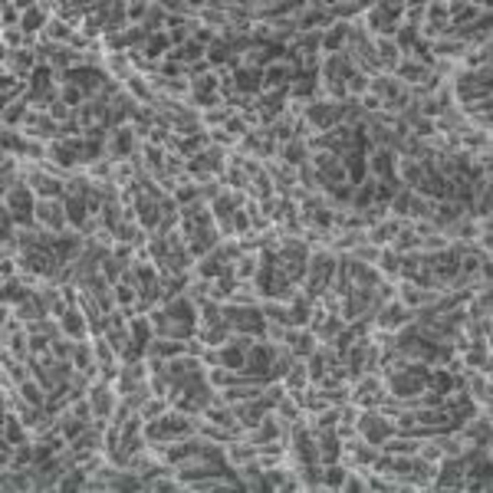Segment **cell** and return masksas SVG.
<instances>
[{"mask_svg": "<svg viewBox=\"0 0 493 493\" xmlns=\"http://www.w3.org/2000/svg\"><path fill=\"white\" fill-rule=\"evenodd\" d=\"M356 431L362 434V441H368L372 447H382L391 434H395V425H391L385 415H378V411H365V415H358Z\"/></svg>", "mask_w": 493, "mask_h": 493, "instance_id": "1", "label": "cell"}, {"mask_svg": "<svg viewBox=\"0 0 493 493\" xmlns=\"http://www.w3.org/2000/svg\"><path fill=\"white\" fill-rule=\"evenodd\" d=\"M303 119L313 125V132H332L336 125H342V105L329 103V99H316V103H309V109L303 112Z\"/></svg>", "mask_w": 493, "mask_h": 493, "instance_id": "2", "label": "cell"}, {"mask_svg": "<svg viewBox=\"0 0 493 493\" xmlns=\"http://www.w3.org/2000/svg\"><path fill=\"white\" fill-rule=\"evenodd\" d=\"M105 155L112 162H132L138 155V135H135V125H122L115 128L109 135V145H105Z\"/></svg>", "mask_w": 493, "mask_h": 493, "instance_id": "3", "label": "cell"}, {"mask_svg": "<svg viewBox=\"0 0 493 493\" xmlns=\"http://www.w3.org/2000/svg\"><path fill=\"white\" fill-rule=\"evenodd\" d=\"M33 214L50 234H66L69 217H66V207H63V197H40Z\"/></svg>", "mask_w": 493, "mask_h": 493, "instance_id": "4", "label": "cell"}, {"mask_svg": "<svg viewBox=\"0 0 493 493\" xmlns=\"http://www.w3.org/2000/svg\"><path fill=\"white\" fill-rule=\"evenodd\" d=\"M85 250V240L79 237V234H56V240H53V256H56V264L60 266H69V264H76L79 256H83Z\"/></svg>", "mask_w": 493, "mask_h": 493, "instance_id": "5", "label": "cell"}, {"mask_svg": "<svg viewBox=\"0 0 493 493\" xmlns=\"http://www.w3.org/2000/svg\"><path fill=\"white\" fill-rule=\"evenodd\" d=\"M89 395V401H93V421H105L109 425L112 411H115V391H112L109 382H99L93 385V388L85 391Z\"/></svg>", "mask_w": 493, "mask_h": 493, "instance_id": "6", "label": "cell"}, {"mask_svg": "<svg viewBox=\"0 0 493 493\" xmlns=\"http://www.w3.org/2000/svg\"><path fill=\"white\" fill-rule=\"evenodd\" d=\"M434 299H437V293H434V289H421V286H415V283H408V280L398 286V303L405 309H411V313L434 306Z\"/></svg>", "mask_w": 493, "mask_h": 493, "instance_id": "7", "label": "cell"}, {"mask_svg": "<svg viewBox=\"0 0 493 493\" xmlns=\"http://www.w3.org/2000/svg\"><path fill=\"white\" fill-rule=\"evenodd\" d=\"M36 201H40V197L33 194V187L30 185H14L7 194H4V207L14 211V214H33Z\"/></svg>", "mask_w": 493, "mask_h": 493, "instance_id": "8", "label": "cell"}, {"mask_svg": "<svg viewBox=\"0 0 493 493\" xmlns=\"http://www.w3.org/2000/svg\"><path fill=\"white\" fill-rule=\"evenodd\" d=\"M135 221H138V227L148 230V234H155V230H158V224H162V207H158V201H155V197L145 194V191L135 197Z\"/></svg>", "mask_w": 493, "mask_h": 493, "instance_id": "9", "label": "cell"}, {"mask_svg": "<svg viewBox=\"0 0 493 493\" xmlns=\"http://www.w3.org/2000/svg\"><path fill=\"white\" fill-rule=\"evenodd\" d=\"M395 165H398V155L391 148H372L368 152V178H395Z\"/></svg>", "mask_w": 493, "mask_h": 493, "instance_id": "10", "label": "cell"}, {"mask_svg": "<svg viewBox=\"0 0 493 493\" xmlns=\"http://www.w3.org/2000/svg\"><path fill=\"white\" fill-rule=\"evenodd\" d=\"M234 93L237 95H260L264 93V69L240 66L237 73H234Z\"/></svg>", "mask_w": 493, "mask_h": 493, "instance_id": "11", "label": "cell"}, {"mask_svg": "<svg viewBox=\"0 0 493 493\" xmlns=\"http://www.w3.org/2000/svg\"><path fill=\"white\" fill-rule=\"evenodd\" d=\"M26 185L33 187L36 197H63L66 194V181L53 178V175H46V171H30Z\"/></svg>", "mask_w": 493, "mask_h": 493, "instance_id": "12", "label": "cell"}, {"mask_svg": "<svg viewBox=\"0 0 493 493\" xmlns=\"http://www.w3.org/2000/svg\"><path fill=\"white\" fill-rule=\"evenodd\" d=\"M60 329H63V336H66V339H73V342H83L85 336H89V319H85V313H83V309L69 306V313L60 319Z\"/></svg>", "mask_w": 493, "mask_h": 493, "instance_id": "13", "label": "cell"}, {"mask_svg": "<svg viewBox=\"0 0 493 493\" xmlns=\"http://www.w3.org/2000/svg\"><path fill=\"white\" fill-rule=\"evenodd\" d=\"M313 296L306 293H296V296L289 299V323L293 329H309V319H313Z\"/></svg>", "mask_w": 493, "mask_h": 493, "instance_id": "14", "label": "cell"}, {"mask_svg": "<svg viewBox=\"0 0 493 493\" xmlns=\"http://www.w3.org/2000/svg\"><path fill=\"white\" fill-rule=\"evenodd\" d=\"M342 168H346V178H349V185L358 187L362 181L368 178V155L346 152V155H342Z\"/></svg>", "mask_w": 493, "mask_h": 493, "instance_id": "15", "label": "cell"}, {"mask_svg": "<svg viewBox=\"0 0 493 493\" xmlns=\"http://www.w3.org/2000/svg\"><path fill=\"white\" fill-rule=\"evenodd\" d=\"M349 30H352V24H342V20H336V24L326 30V33H323V53H326V56H332V53H346Z\"/></svg>", "mask_w": 493, "mask_h": 493, "instance_id": "16", "label": "cell"}, {"mask_svg": "<svg viewBox=\"0 0 493 493\" xmlns=\"http://www.w3.org/2000/svg\"><path fill=\"white\" fill-rule=\"evenodd\" d=\"M427 76H431V69H425L417 60H401L398 66H395V79H398L401 85H405V83H408V85H421Z\"/></svg>", "mask_w": 493, "mask_h": 493, "instance_id": "17", "label": "cell"}, {"mask_svg": "<svg viewBox=\"0 0 493 493\" xmlns=\"http://www.w3.org/2000/svg\"><path fill=\"white\" fill-rule=\"evenodd\" d=\"M128 336H132V342H135L138 349L148 352V346H152V339H155L152 319H148V316H132V319H128Z\"/></svg>", "mask_w": 493, "mask_h": 493, "instance_id": "18", "label": "cell"}, {"mask_svg": "<svg viewBox=\"0 0 493 493\" xmlns=\"http://www.w3.org/2000/svg\"><path fill=\"white\" fill-rule=\"evenodd\" d=\"M63 207H66V217L76 230H83L89 224V207H85L83 194H63Z\"/></svg>", "mask_w": 493, "mask_h": 493, "instance_id": "19", "label": "cell"}, {"mask_svg": "<svg viewBox=\"0 0 493 493\" xmlns=\"http://www.w3.org/2000/svg\"><path fill=\"white\" fill-rule=\"evenodd\" d=\"M185 352H187V342H181V339H162V336H155L152 346H148V356H158V358H165V362L185 356Z\"/></svg>", "mask_w": 493, "mask_h": 493, "instance_id": "20", "label": "cell"}, {"mask_svg": "<svg viewBox=\"0 0 493 493\" xmlns=\"http://www.w3.org/2000/svg\"><path fill=\"white\" fill-rule=\"evenodd\" d=\"M46 14H50V7H46V4H33V7L24 14V24H20V30H24L26 36L43 33V30H46V24H50V20H46Z\"/></svg>", "mask_w": 493, "mask_h": 493, "instance_id": "21", "label": "cell"}, {"mask_svg": "<svg viewBox=\"0 0 493 493\" xmlns=\"http://www.w3.org/2000/svg\"><path fill=\"white\" fill-rule=\"evenodd\" d=\"M280 158L283 165H289V168H299V165H306L309 162V148L303 138H293V142L280 145Z\"/></svg>", "mask_w": 493, "mask_h": 493, "instance_id": "22", "label": "cell"}, {"mask_svg": "<svg viewBox=\"0 0 493 493\" xmlns=\"http://www.w3.org/2000/svg\"><path fill=\"white\" fill-rule=\"evenodd\" d=\"M256 460V447L250 441H230L227 444V464H234V467H244V464H254Z\"/></svg>", "mask_w": 493, "mask_h": 493, "instance_id": "23", "label": "cell"}, {"mask_svg": "<svg viewBox=\"0 0 493 493\" xmlns=\"http://www.w3.org/2000/svg\"><path fill=\"white\" fill-rule=\"evenodd\" d=\"M283 385H286L289 395H303V391L309 388V375H306V362H303V358H296V365L286 372V382Z\"/></svg>", "mask_w": 493, "mask_h": 493, "instance_id": "24", "label": "cell"}, {"mask_svg": "<svg viewBox=\"0 0 493 493\" xmlns=\"http://www.w3.org/2000/svg\"><path fill=\"white\" fill-rule=\"evenodd\" d=\"M17 395L24 398V405H33V408H43V405H46V388H43L36 378H26L24 385H17Z\"/></svg>", "mask_w": 493, "mask_h": 493, "instance_id": "25", "label": "cell"}, {"mask_svg": "<svg viewBox=\"0 0 493 493\" xmlns=\"http://www.w3.org/2000/svg\"><path fill=\"white\" fill-rule=\"evenodd\" d=\"M464 362H467L470 368H477V372L490 375V352H487L484 342H470V346H467V356H464Z\"/></svg>", "mask_w": 493, "mask_h": 493, "instance_id": "26", "label": "cell"}, {"mask_svg": "<svg viewBox=\"0 0 493 493\" xmlns=\"http://www.w3.org/2000/svg\"><path fill=\"white\" fill-rule=\"evenodd\" d=\"M221 365L230 368V372H240L246 365V349L234 346V342H224L221 346Z\"/></svg>", "mask_w": 493, "mask_h": 493, "instance_id": "27", "label": "cell"}, {"mask_svg": "<svg viewBox=\"0 0 493 493\" xmlns=\"http://www.w3.org/2000/svg\"><path fill=\"white\" fill-rule=\"evenodd\" d=\"M467 395L474 398V405H490V378L487 375H470L467 382Z\"/></svg>", "mask_w": 493, "mask_h": 493, "instance_id": "28", "label": "cell"}, {"mask_svg": "<svg viewBox=\"0 0 493 493\" xmlns=\"http://www.w3.org/2000/svg\"><path fill=\"white\" fill-rule=\"evenodd\" d=\"M346 477H349V467L346 464H326L323 467V487L326 490H342V484H346Z\"/></svg>", "mask_w": 493, "mask_h": 493, "instance_id": "29", "label": "cell"}, {"mask_svg": "<svg viewBox=\"0 0 493 493\" xmlns=\"http://www.w3.org/2000/svg\"><path fill=\"white\" fill-rule=\"evenodd\" d=\"M171 411V401L168 398H158V395H152V398L145 401L142 408H138V415H142V421H158V417H165Z\"/></svg>", "mask_w": 493, "mask_h": 493, "instance_id": "30", "label": "cell"}, {"mask_svg": "<svg viewBox=\"0 0 493 493\" xmlns=\"http://www.w3.org/2000/svg\"><path fill=\"white\" fill-rule=\"evenodd\" d=\"M256 270H260V256L256 254H244L234 264V276H237V283H250L256 276Z\"/></svg>", "mask_w": 493, "mask_h": 493, "instance_id": "31", "label": "cell"}, {"mask_svg": "<svg viewBox=\"0 0 493 493\" xmlns=\"http://www.w3.org/2000/svg\"><path fill=\"white\" fill-rule=\"evenodd\" d=\"M185 103L191 105V109H204L207 112V109H221V105H224V95L221 93H191Z\"/></svg>", "mask_w": 493, "mask_h": 493, "instance_id": "32", "label": "cell"}, {"mask_svg": "<svg viewBox=\"0 0 493 493\" xmlns=\"http://www.w3.org/2000/svg\"><path fill=\"white\" fill-rule=\"evenodd\" d=\"M26 115H30V105H26V99H24V103L7 105V109H4V128H17V125H24Z\"/></svg>", "mask_w": 493, "mask_h": 493, "instance_id": "33", "label": "cell"}, {"mask_svg": "<svg viewBox=\"0 0 493 493\" xmlns=\"http://www.w3.org/2000/svg\"><path fill=\"white\" fill-rule=\"evenodd\" d=\"M50 352H53V358H56V362H73L76 342L66 339V336H56V339H53V346H50Z\"/></svg>", "mask_w": 493, "mask_h": 493, "instance_id": "34", "label": "cell"}, {"mask_svg": "<svg viewBox=\"0 0 493 493\" xmlns=\"http://www.w3.org/2000/svg\"><path fill=\"white\" fill-rule=\"evenodd\" d=\"M60 99H63V103H66L73 112H79L85 103H89V99H85V93H83V89H79V85H73V83H69V85H63V89H60Z\"/></svg>", "mask_w": 493, "mask_h": 493, "instance_id": "35", "label": "cell"}, {"mask_svg": "<svg viewBox=\"0 0 493 493\" xmlns=\"http://www.w3.org/2000/svg\"><path fill=\"white\" fill-rule=\"evenodd\" d=\"M378 254H382V246H372V244H365V240L349 250V256L358 260V264H378Z\"/></svg>", "mask_w": 493, "mask_h": 493, "instance_id": "36", "label": "cell"}, {"mask_svg": "<svg viewBox=\"0 0 493 493\" xmlns=\"http://www.w3.org/2000/svg\"><path fill=\"white\" fill-rule=\"evenodd\" d=\"M112 293H115V303H119L122 309H132V306H135V299H138V289L135 286H128V283H115V286H112Z\"/></svg>", "mask_w": 493, "mask_h": 493, "instance_id": "37", "label": "cell"}, {"mask_svg": "<svg viewBox=\"0 0 493 493\" xmlns=\"http://www.w3.org/2000/svg\"><path fill=\"white\" fill-rule=\"evenodd\" d=\"M398 264H401V256L391 250V246H382V254H378V266L382 270L378 273H388V276H398Z\"/></svg>", "mask_w": 493, "mask_h": 493, "instance_id": "38", "label": "cell"}, {"mask_svg": "<svg viewBox=\"0 0 493 493\" xmlns=\"http://www.w3.org/2000/svg\"><path fill=\"white\" fill-rule=\"evenodd\" d=\"M336 425H339V405H329V408H323L319 415H316L313 431H323V427H336Z\"/></svg>", "mask_w": 493, "mask_h": 493, "instance_id": "39", "label": "cell"}, {"mask_svg": "<svg viewBox=\"0 0 493 493\" xmlns=\"http://www.w3.org/2000/svg\"><path fill=\"white\" fill-rule=\"evenodd\" d=\"M230 221H234V234H237V237H246V234H254V221H250V214H246V204L237 207Z\"/></svg>", "mask_w": 493, "mask_h": 493, "instance_id": "40", "label": "cell"}, {"mask_svg": "<svg viewBox=\"0 0 493 493\" xmlns=\"http://www.w3.org/2000/svg\"><path fill=\"white\" fill-rule=\"evenodd\" d=\"M227 119H230V109H227V105H221V109H207L204 115H201V122H204L207 128H217V125L224 128V122H227Z\"/></svg>", "mask_w": 493, "mask_h": 493, "instance_id": "41", "label": "cell"}, {"mask_svg": "<svg viewBox=\"0 0 493 493\" xmlns=\"http://www.w3.org/2000/svg\"><path fill=\"white\" fill-rule=\"evenodd\" d=\"M148 10H152V4H142V0L128 4V24H132V26H142L145 17H148Z\"/></svg>", "mask_w": 493, "mask_h": 493, "instance_id": "42", "label": "cell"}, {"mask_svg": "<svg viewBox=\"0 0 493 493\" xmlns=\"http://www.w3.org/2000/svg\"><path fill=\"white\" fill-rule=\"evenodd\" d=\"M181 50H185V66H191V63H201V60H204L207 46H201V43H194V40H187Z\"/></svg>", "mask_w": 493, "mask_h": 493, "instance_id": "43", "label": "cell"}, {"mask_svg": "<svg viewBox=\"0 0 493 493\" xmlns=\"http://www.w3.org/2000/svg\"><path fill=\"white\" fill-rule=\"evenodd\" d=\"M368 83H372V79H368L365 73H356V76L346 83V89H349V99H356V95H365L368 93Z\"/></svg>", "mask_w": 493, "mask_h": 493, "instance_id": "44", "label": "cell"}, {"mask_svg": "<svg viewBox=\"0 0 493 493\" xmlns=\"http://www.w3.org/2000/svg\"><path fill=\"white\" fill-rule=\"evenodd\" d=\"M53 346L50 336H40V332H30V356H46Z\"/></svg>", "mask_w": 493, "mask_h": 493, "instance_id": "45", "label": "cell"}, {"mask_svg": "<svg viewBox=\"0 0 493 493\" xmlns=\"http://www.w3.org/2000/svg\"><path fill=\"white\" fill-rule=\"evenodd\" d=\"M207 138H211V142H214V145H217V148H224V152H227L230 145L237 142V138L230 135L227 128H211V132H207Z\"/></svg>", "mask_w": 493, "mask_h": 493, "instance_id": "46", "label": "cell"}, {"mask_svg": "<svg viewBox=\"0 0 493 493\" xmlns=\"http://www.w3.org/2000/svg\"><path fill=\"white\" fill-rule=\"evenodd\" d=\"M132 415H135V411L128 408V401H125V398H122V401H119V405H115V411H112V417H109V425L122 427V425H125V421H128V417H132Z\"/></svg>", "mask_w": 493, "mask_h": 493, "instance_id": "47", "label": "cell"}, {"mask_svg": "<svg viewBox=\"0 0 493 493\" xmlns=\"http://www.w3.org/2000/svg\"><path fill=\"white\" fill-rule=\"evenodd\" d=\"M342 490H349V493H352V490H356V493H358V490H365V480H358L356 474H349V477H346V484H342Z\"/></svg>", "mask_w": 493, "mask_h": 493, "instance_id": "48", "label": "cell"}]
</instances>
